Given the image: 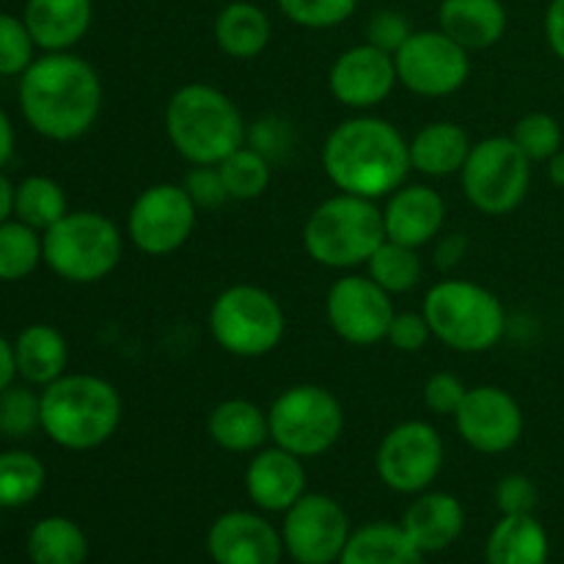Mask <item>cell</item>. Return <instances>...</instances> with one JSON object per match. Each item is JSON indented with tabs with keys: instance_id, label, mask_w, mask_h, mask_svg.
<instances>
[{
	"instance_id": "cell-27",
	"label": "cell",
	"mask_w": 564,
	"mask_h": 564,
	"mask_svg": "<svg viewBox=\"0 0 564 564\" xmlns=\"http://www.w3.org/2000/svg\"><path fill=\"white\" fill-rule=\"evenodd\" d=\"M549 532L534 516H501L490 529L485 564H549Z\"/></svg>"
},
{
	"instance_id": "cell-52",
	"label": "cell",
	"mask_w": 564,
	"mask_h": 564,
	"mask_svg": "<svg viewBox=\"0 0 564 564\" xmlns=\"http://www.w3.org/2000/svg\"><path fill=\"white\" fill-rule=\"evenodd\" d=\"M562 319H564V303H562Z\"/></svg>"
},
{
	"instance_id": "cell-47",
	"label": "cell",
	"mask_w": 564,
	"mask_h": 564,
	"mask_svg": "<svg viewBox=\"0 0 564 564\" xmlns=\"http://www.w3.org/2000/svg\"><path fill=\"white\" fill-rule=\"evenodd\" d=\"M543 31L551 53L564 61V0H551L549 9H545Z\"/></svg>"
},
{
	"instance_id": "cell-29",
	"label": "cell",
	"mask_w": 564,
	"mask_h": 564,
	"mask_svg": "<svg viewBox=\"0 0 564 564\" xmlns=\"http://www.w3.org/2000/svg\"><path fill=\"white\" fill-rule=\"evenodd\" d=\"M336 564H424V554L408 540L400 523H367L352 529Z\"/></svg>"
},
{
	"instance_id": "cell-49",
	"label": "cell",
	"mask_w": 564,
	"mask_h": 564,
	"mask_svg": "<svg viewBox=\"0 0 564 564\" xmlns=\"http://www.w3.org/2000/svg\"><path fill=\"white\" fill-rule=\"evenodd\" d=\"M11 154H14V127H11L6 110L0 108V169L9 163Z\"/></svg>"
},
{
	"instance_id": "cell-10",
	"label": "cell",
	"mask_w": 564,
	"mask_h": 564,
	"mask_svg": "<svg viewBox=\"0 0 564 564\" xmlns=\"http://www.w3.org/2000/svg\"><path fill=\"white\" fill-rule=\"evenodd\" d=\"M468 204L482 215L516 213L532 187V160L518 149L510 135L482 138L468 152L460 171Z\"/></svg>"
},
{
	"instance_id": "cell-30",
	"label": "cell",
	"mask_w": 564,
	"mask_h": 564,
	"mask_svg": "<svg viewBox=\"0 0 564 564\" xmlns=\"http://www.w3.org/2000/svg\"><path fill=\"white\" fill-rule=\"evenodd\" d=\"M28 560L33 564H86V532L72 518H42L28 534Z\"/></svg>"
},
{
	"instance_id": "cell-14",
	"label": "cell",
	"mask_w": 564,
	"mask_h": 564,
	"mask_svg": "<svg viewBox=\"0 0 564 564\" xmlns=\"http://www.w3.org/2000/svg\"><path fill=\"white\" fill-rule=\"evenodd\" d=\"M350 534L345 507L325 494H303L281 527L286 556L297 564H336Z\"/></svg>"
},
{
	"instance_id": "cell-44",
	"label": "cell",
	"mask_w": 564,
	"mask_h": 564,
	"mask_svg": "<svg viewBox=\"0 0 564 564\" xmlns=\"http://www.w3.org/2000/svg\"><path fill=\"white\" fill-rule=\"evenodd\" d=\"M182 185L191 193L196 207H218V204L229 202L218 165H193V171L185 176Z\"/></svg>"
},
{
	"instance_id": "cell-33",
	"label": "cell",
	"mask_w": 564,
	"mask_h": 564,
	"mask_svg": "<svg viewBox=\"0 0 564 564\" xmlns=\"http://www.w3.org/2000/svg\"><path fill=\"white\" fill-rule=\"evenodd\" d=\"M47 482L44 463L36 455L11 449L0 455V507L17 510L36 499Z\"/></svg>"
},
{
	"instance_id": "cell-42",
	"label": "cell",
	"mask_w": 564,
	"mask_h": 564,
	"mask_svg": "<svg viewBox=\"0 0 564 564\" xmlns=\"http://www.w3.org/2000/svg\"><path fill=\"white\" fill-rule=\"evenodd\" d=\"M430 339H433V330H430V323L427 317H424V312L394 314V319H391L389 325V334H386V341L400 352L424 350Z\"/></svg>"
},
{
	"instance_id": "cell-7",
	"label": "cell",
	"mask_w": 564,
	"mask_h": 564,
	"mask_svg": "<svg viewBox=\"0 0 564 564\" xmlns=\"http://www.w3.org/2000/svg\"><path fill=\"white\" fill-rule=\"evenodd\" d=\"M42 248L44 262L58 279L69 284H97L121 262L124 237L108 215L77 209L44 231Z\"/></svg>"
},
{
	"instance_id": "cell-19",
	"label": "cell",
	"mask_w": 564,
	"mask_h": 564,
	"mask_svg": "<svg viewBox=\"0 0 564 564\" xmlns=\"http://www.w3.org/2000/svg\"><path fill=\"white\" fill-rule=\"evenodd\" d=\"M446 220V202L433 185L413 182L400 185L383 207L386 240L411 248H424L438 240Z\"/></svg>"
},
{
	"instance_id": "cell-31",
	"label": "cell",
	"mask_w": 564,
	"mask_h": 564,
	"mask_svg": "<svg viewBox=\"0 0 564 564\" xmlns=\"http://www.w3.org/2000/svg\"><path fill=\"white\" fill-rule=\"evenodd\" d=\"M69 213L64 187L50 176H28L17 185L14 196V215L17 220L28 224L36 231H47L50 226L58 224Z\"/></svg>"
},
{
	"instance_id": "cell-6",
	"label": "cell",
	"mask_w": 564,
	"mask_h": 564,
	"mask_svg": "<svg viewBox=\"0 0 564 564\" xmlns=\"http://www.w3.org/2000/svg\"><path fill=\"white\" fill-rule=\"evenodd\" d=\"M383 240V209L372 198L350 193L319 202L303 224V248L314 262L330 270L361 268Z\"/></svg>"
},
{
	"instance_id": "cell-51",
	"label": "cell",
	"mask_w": 564,
	"mask_h": 564,
	"mask_svg": "<svg viewBox=\"0 0 564 564\" xmlns=\"http://www.w3.org/2000/svg\"><path fill=\"white\" fill-rule=\"evenodd\" d=\"M549 180L554 187H564V149L549 160Z\"/></svg>"
},
{
	"instance_id": "cell-21",
	"label": "cell",
	"mask_w": 564,
	"mask_h": 564,
	"mask_svg": "<svg viewBox=\"0 0 564 564\" xmlns=\"http://www.w3.org/2000/svg\"><path fill=\"white\" fill-rule=\"evenodd\" d=\"M400 527L424 556L438 554L460 540L463 529H466V510H463L460 499H455L452 494L424 490V494L413 496Z\"/></svg>"
},
{
	"instance_id": "cell-24",
	"label": "cell",
	"mask_w": 564,
	"mask_h": 564,
	"mask_svg": "<svg viewBox=\"0 0 564 564\" xmlns=\"http://www.w3.org/2000/svg\"><path fill=\"white\" fill-rule=\"evenodd\" d=\"M471 138L455 121H430L408 141L411 169L427 180H446L460 174L471 152Z\"/></svg>"
},
{
	"instance_id": "cell-37",
	"label": "cell",
	"mask_w": 564,
	"mask_h": 564,
	"mask_svg": "<svg viewBox=\"0 0 564 564\" xmlns=\"http://www.w3.org/2000/svg\"><path fill=\"white\" fill-rule=\"evenodd\" d=\"M36 430H42V397L14 383L0 391V435L20 441Z\"/></svg>"
},
{
	"instance_id": "cell-11",
	"label": "cell",
	"mask_w": 564,
	"mask_h": 564,
	"mask_svg": "<svg viewBox=\"0 0 564 564\" xmlns=\"http://www.w3.org/2000/svg\"><path fill=\"white\" fill-rule=\"evenodd\" d=\"M198 207L185 185L158 182L141 191L127 215V237L147 257H169L193 237Z\"/></svg>"
},
{
	"instance_id": "cell-43",
	"label": "cell",
	"mask_w": 564,
	"mask_h": 564,
	"mask_svg": "<svg viewBox=\"0 0 564 564\" xmlns=\"http://www.w3.org/2000/svg\"><path fill=\"white\" fill-rule=\"evenodd\" d=\"M466 391V383L457 375L435 372L424 383V405H427V411L438 413V416H455Z\"/></svg>"
},
{
	"instance_id": "cell-23",
	"label": "cell",
	"mask_w": 564,
	"mask_h": 564,
	"mask_svg": "<svg viewBox=\"0 0 564 564\" xmlns=\"http://www.w3.org/2000/svg\"><path fill=\"white\" fill-rule=\"evenodd\" d=\"M438 28L468 53L488 50L505 39L507 9L501 0H441Z\"/></svg>"
},
{
	"instance_id": "cell-13",
	"label": "cell",
	"mask_w": 564,
	"mask_h": 564,
	"mask_svg": "<svg viewBox=\"0 0 564 564\" xmlns=\"http://www.w3.org/2000/svg\"><path fill=\"white\" fill-rule=\"evenodd\" d=\"M394 66L397 80L411 94L427 99L452 97L471 75L468 50L446 36L441 28L413 31L411 39L394 53Z\"/></svg>"
},
{
	"instance_id": "cell-17",
	"label": "cell",
	"mask_w": 564,
	"mask_h": 564,
	"mask_svg": "<svg viewBox=\"0 0 564 564\" xmlns=\"http://www.w3.org/2000/svg\"><path fill=\"white\" fill-rule=\"evenodd\" d=\"M394 55L364 42L336 55L328 72V88L345 108L367 113L391 97L397 86Z\"/></svg>"
},
{
	"instance_id": "cell-50",
	"label": "cell",
	"mask_w": 564,
	"mask_h": 564,
	"mask_svg": "<svg viewBox=\"0 0 564 564\" xmlns=\"http://www.w3.org/2000/svg\"><path fill=\"white\" fill-rule=\"evenodd\" d=\"M14 196H17V187L11 185V180L6 174H0V224L14 215Z\"/></svg>"
},
{
	"instance_id": "cell-34",
	"label": "cell",
	"mask_w": 564,
	"mask_h": 564,
	"mask_svg": "<svg viewBox=\"0 0 564 564\" xmlns=\"http://www.w3.org/2000/svg\"><path fill=\"white\" fill-rule=\"evenodd\" d=\"M220 180H224L229 202H253L262 198L270 187V160L253 147H240L229 158L218 163Z\"/></svg>"
},
{
	"instance_id": "cell-26",
	"label": "cell",
	"mask_w": 564,
	"mask_h": 564,
	"mask_svg": "<svg viewBox=\"0 0 564 564\" xmlns=\"http://www.w3.org/2000/svg\"><path fill=\"white\" fill-rule=\"evenodd\" d=\"M17 375L31 386H50L66 375L69 345L53 325L33 323L14 341Z\"/></svg>"
},
{
	"instance_id": "cell-2",
	"label": "cell",
	"mask_w": 564,
	"mask_h": 564,
	"mask_svg": "<svg viewBox=\"0 0 564 564\" xmlns=\"http://www.w3.org/2000/svg\"><path fill=\"white\" fill-rule=\"evenodd\" d=\"M20 108L28 124L50 141L86 135L102 110V80L80 55L47 53L20 80Z\"/></svg>"
},
{
	"instance_id": "cell-16",
	"label": "cell",
	"mask_w": 564,
	"mask_h": 564,
	"mask_svg": "<svg viewBox=\"0 0 564 564\" xmlns=\"http://www.w3.org/2000/svg\"><path fill=\"white\" fill-rule=\"evenodd\" d=\"M457 435L479 455H505L521 441L523 411L501 386H474L466 391L455 416Z\"/></svg>"
},
{
	"instance_id": "cell-8",
	"label": "cell",
	"mask_w": 564,
	"mask_h": 564,
	"mask_svg": "<svg viewBox=\"0 0 564 564\" xmlns=\"http://www.w3.org/2000/svg\"><path fill=\"white\" fill-rule=\"evenodd\" d=\"M209 334L215 345L237 358L270 356L284 341V306L257 284L226 286L209 306Z\"/></svg>"
},
{
	"instance_id": "cell-36",
	"label": "cell",
	"mask_w": 564,
	"mask_h": 564,
	"mask_svg": "<svg viewBox=\"0 0 564 564\" xmlns=\"http://www.w3.org/2000/svg\"><path fill=\"white\" fill-rule=\"evenodd\" d=\"M510 138L532 163H549L560 149H564V127L543 110L521 116L512 127Z\"/></svg>"
},
{
	"instance_id": "cell-45",
	"label": "cell",
	"mask_w": 564,
	"mask_h": 564,
	"mask_svg": "<svg viewBox=\"0 0 564 564\" xmlns=\"http://www.w3.org/2000/svg\"><path fill=\"white\" fill-rule=\"evenodd\" d=\"M248 138H251V147L257 152H262L268 160H273L275 154L286 152L292 147L290 124L284 119H279V116H264V119H259L251 127V132H248Z\"/></svg>"
},
{
	"instance_id": "cell-40",
	"label": "cell",
	"mask_w": 564,
	"mask_h": 564,
	"mask_svg": "<svg viewBox=\"0 0 564 564\" xmlns=\"http://www.w3.org/2000/svg\"><path fill=\"white\" fill-rule=\"evenodd\" d=\"M538 499V485L527 474H507L496 482L494 501L501 516H534Z\"/></svg>"
},
{
	"instance_id": "cell-18",
	"label": "cell",
	"mask_w": 564,
	"mask_h": 564,
	"mask_svg": "<svg viewBox=\"0 0 564 564\" xmlns=\"http://www.w3.org/2000/svg\"><path fill=\"white\" fill-rule=\"evenodd\" d=\"M207 554L215 564H281L284 538L259 512L229 510L207 532Z\"/></svg>"
},
{
	"instance_id": "cell-48",
	"label": "cell",
	"mask_w": 564,
	"mask_h": 564,
	"mask_svg": "<svg viewBox=\"0 0 564 564\" xmlns=\"http://www.w3.org/2000/svg\"><path fill=\"white\" fill-rule=\"evenodd\" d=\"M17 378V361H14V345L0 336V391L9 389Z\"/></svg>"
},
{
	"instance_id": "cell-1",
	"label": "cell",
	"mask_w": 564,
	"mask_h": 564,
	"mask_svg": "<svg viewBox=\"0 0 564 564\" xmlns=\"http://www.w3.org/2000/svg\"><path fill=\"white\" fill-rule=\"evenodd\" d=\"M323 171L339 193L378 202L405 185L413 169L405 135L380 116L358 113L328 132Z\"/></svg>"
},
{
	"instance_id": "cell-41",
	"label": "cell",
	"mask_w": 564,
	"mask_h": 564,
	"mask_svg": "<svg viewBox=\"0 0 564 564\" xmlns=\"http://www.w3.org/2000/svg\"><path fill=\"white\" fill-rule=\"evenodd\" d=\"M411 33L413 28L411 22H408V17L394 9L378 11V14H372V20L367 22V42L391 55L411 39Z\"/></svg>"
},
{
	"instance_id": "cell-32",
	"label": "cell",
	"mask_w": 564,
	"mask_h": 564,
	"mask_svg": "<svg viewBox=\"0 0 564 564\" xmlns=\"http://www.w3.org/2000/svg\"><path fill=\"white\" fill-rule=\"evenodd\" d=\"M422 273L424 264L422 257H419V248L402 246V242L383 240L367 262L369 279L378 286H383L391 297L416 290V284L422 281Z\"/></svg>"
},
{
	"instance_id": "cell-15",
	"label": "cell",
	"mask_w": 564,
	"mask_h": 564,
	"mask_svg": "<svg viewBox=\"0 0 564 564\" xmlns=\"http://www.w3.org/2000/svg\"><path fill=\"white\" fill-rule=\"evenodd\" d=\"M325 314L339 339L352 347H372L386 341L394 319V303L383 286L369 275H341L325 297Z\"/></svg>"
},
{
	"instance_id": "cell-3",
	"label": "cell",
	"mask_w": 564,
	"mask_h": 564,
	"mask_svg": "<svg viewBox=\"0 0 564 564\" xmlns=\"http://www.w3.org/2000/svg\"><path fill=\"white\" fill-rule=\"evenodd\" d=\"M165 135L191 165H218L248 141V124L235 99L209 83H185L163 113Z\"/></svg>"
},
{
	"instance_id": "cell-35",
	"label": "cell",
	"mask_w": 564,
	"mask_h": 564,
	"mask_svg": "<svg viewBox=\"0 0 564 564\" xmlns=\"http://www.w3.org/2000/svg\"><path fill=\"white\" fill-rule=\"evenodd\" d=\"M44 259L42 235L22 220L0 224V281H22Z\"/></svg>"
},
{
	"instance_id": "cell-46",
	"label": "cell",
	"mask_w": 564,
	"mask_h": 564,
	"mask_svg": "<svg viewBox=\"0 0 564 564\" xmlns=\"http://www.w3.org/2000/svg\"><path fill=\"white\" fill-rule=\"evenodd\" d=\"M471 251V240L463 231H452V235L438 237L433 248V264L435 270H441L444 275H452L457 268H460L463 259Z\"/></svg>"
},
{
	"instance_id": "cell-28",
	"label": "cell",
	"mask_w": 564,
	"mask_h": 564,
	"mask_svg": "<svg viewBox=\"0 0 564 564\" xmlns=\"http://www.w3.org/2000/svg\"><path fill=\"white\" fill-rule=\"evenodd\" d=\"M270 39H273L270 17L251 0H235L215 17V42L229 58H257L268 50Z\"/></svg>"
},
{
	"instance_id": "cell-25",
	"label": "cell",
	"mask_w": 564,
	"mask_h": 564,
	"mask_svg": "<svg viewBox=\"0 0 564 564\" xmlns=\"http://www.w3.org/2000/svg\"><path fill=\"white\" fill-rule=\"evenodd\" d=\"M207 435L215 446L231 455H253L270 441L268 411L251 400H231L218 402L207 416Z\"/></svg>"
},
{
	"instance_id": "cell-22",
	"label": "cell",
	"mask_w": 564,
	"mask_h": 564,
	"mask_svg": "<svg viewBox=\"0 0 564 564\" xmlns=\"http://www.w3.org/2000/svg\"><path fill=\"white\" fill-rule=\"evenodd\" d=\"M22 20L36 47L66 53L91 28L94 0H28Z\"/></svg>"
},
{
	"instance_id": "cell-4",
	"label": "cell",
	"mask_w": 564,
	"mask_h": 564,
	"mask_svg": "<svg viewBox=\"0 0 564 564\" xmlns=\"http://www.w3.org/2000/svg\"><path fill=\"white\" fill-rule=\"evenodd\" d=\"M121 424V397L97 375H64L42 391V430L66 452L108 444Z\"/></svg>"
},
{
	"instance_id": "cell-39",
	"label": "cell",
	"mask_w": 564,
	"mask_h": 564,
	"mask_svg": "<svg viewBox=\"0 0 564 564\" xmlns=\"http://www.w3.org/2000/svg\"><path fill=\"white\" fill-rule=\"evenodd\" d=\"M33 47L36 42H33L25 20H17V17L0 11V75H22L36 61Z\"/></svg>"
},
{
	"instance_id": "cell-38",
	"label": "cell",
	"mask_w": 564,
	"mask_h": 564,
	"mask_svg": "<svg viewBox=\"0 0 564 564\" xmlns=\"http://www.w3.org/2000/svg\"><path fill=\"white\" fill-rule=\"evenodd\" d=\"M275 3L286 20L308 31H328L341 25L358 9V0H275Z\"/></svg>"
},
{
	"instance_id": "cell-5",
	"label": "cell",
	"mask_w": 564,
	"mask_h": 564,
	"mask_svg": "<svg viewBox=\"0 0 564 564\" xmlns=\"http://www.w3.org/2000/svg\"><path fill=\"white\" fill-rule=\"evenodd\" d=\"M422 312L433 339L466 356L494 350L507 330L505 303L477 281L446 275L430 286Z\"/></svg>"
},
{
	"instance_id": "cell-12",
	"label": "cell",
	"mask_w": 564,
	"mask_h": 564,
	"mask_svg": "<svg viewBox=\"0 0 564 564\" xmlns=\"http://www.w3.org/2000/svg\"><path fill=\"white\" fill-rule=\"evenodd\" d=\"M446 449L438 430L422 419L400 422L383 435L375 457L380 482L402 496H419L433 488L444 468Z\"/></svg>"
},
{
	"instance_id": "cell-20",
	"label": "cell",
	"mask_w": 564,
	"mask_h": 564,
	"mask_svg": "<svg viewBox=\"0 0 564 564\" xmlns=\"http://www.w3.org/2000/svg\"><path fill=\"white\" fill-rule=\"evenodd\" d=\"M306 466L303 457L281 449L262 446L253 452L246 468V490L253 507L262 512H286L306 490Z\"/></svg>"
},
{
	"instance_id": "cell-9",
	"label": "cell",
	"mask_w": 564,
	"mask_h": 564,
	"mask_svg": "<svg viewBox=\"0 0 564 564\" xmlns=\"http://www.w3.org/2000/svg\"><path fill=\"white\" fill-rule=\"evenodd\" d=\"M270 444L312 460L336 446L345 433L339 397L317 383H297L281 391L268 408Z\"/></svg>"
}]
</instances>
